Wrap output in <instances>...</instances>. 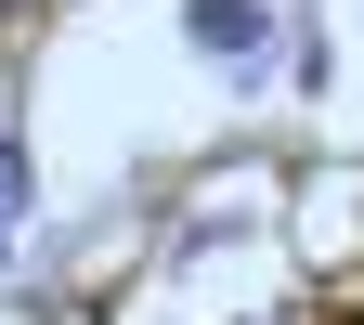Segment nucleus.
<instances>
[{
  "mask_svg": "<svg viewBox=\"0 0 364 325\" xmlns=\"http://www.w3.org/2000/svg\"><path fill=\"white\" fill-rule=\"evenodd\" d=\"M169 14H182V53L221 65L247 105L273 91V65H287V14H273V0H169Z\"/></svg>",
  "mask_w": 364,
  "mask_h": 325,
  "instance_id": "obj_1",
  "label": "nucleus"
},
{
  "mask_svg": "<svg viewBox=\"0 0 364 325\" xmlns=\"http://www.w3.org/2000/svg\"><path fill=\"white\" fill-rule=\"evenodd\" d=\"M287 91H299V105H326V91H338V39H326V14H287Z\"/></svg>",
  "mask_w": 364,
  "mask_h": 325,
  "instance_id": "obj_2",
  "label": "nucleus"
},
{
  "mask_svg": "<svg viewBox=\"0 0 364 325\" xmlns=\"http://www.w3.org/2000/svg\"><path fill=\"white\" fill-rule=\"evenodd\" d=\"M0 208H14V221L39 208V156H26V130H0Z\"/></svg>",
  "mask_w": 364,
  "mask_h": 325,
  "instance_id": "obj_3",
  "label": "nucleus"
},
{
  "mask_svg": "<svg viewBox=\"0 0 364 325\" xmlns=\"http://www.w3.org/2000/svg\"><path fill=\"white\" fill-rule=\"evenodd\" d=\"M0 260H14V208H0Z\"/></svg>",
  "mask_w": 364,
  "mask_h": 325,
  "instance_id": "obj_4",
  "label": "nucleus"
},
{
  "mask_svg": "<svg viewBox=\"0 0 364 325\" xmlns=\"http://www.w3.org/2000/svg\"><path fill=\"white\" fill-rule=\"evenodd\" d=\"M247 325H287V312H247Z\"/></svg>",
  "mask_w": 364,
  "mask_h": 325,
  "instance_id": "obj_5",
  "label": "nucleus"
}]
</instances>
